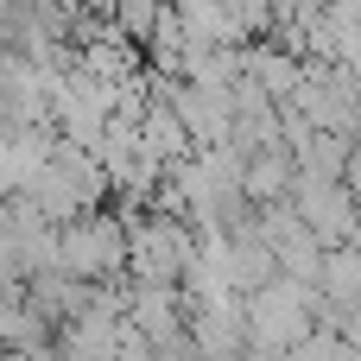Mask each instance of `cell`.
<instances>
[{"label":"cell","instance_id":"30bf717a","mask_svg":"<svg viewBox=\"0 0 361 361\" xmlns=\"http://www.w3.org/2000/svg\"><path fill=\"white\" fill-rule=\"evenodd\" d=\"M0 121H13V102H6V89H0Z\"/></svg>","mask_w":361,"mask_h":361},{"label":"cell","instance_id":"7c38bea8","mask_svg":"<svg viewBox=\"0 0 361 361\" xmlns=\"http://www.w3.org/2000/svg\"><path fill=\"white\" fill-rule=\"evenodd\" d=\"M146 361H152V355H146Z\"/></svg>","mask_w":361,"mask_h":361},{"label":"cell","instance_id":"277c9868","mask_svg":"<svg viewBox=\"0 0 361 361\" xmlns=\"http://www.w3.org/2000/svg\"><path fill=\"white\" fill-rule=\"evenodd\" d=\"M184 336L197 343V355H203V361L241 355V349H247V311H241V298H222V305H190Z\"/></svg>","mask_w":361,"mask_h":361},{"label":"cell","instance_id":"5b68a950","mask_svg":"<svg viewBox=\"0 0 361 361\" xmlns=\"http://www.w3.org/2000/svg\"><path fill=\"white\" fill-rule=\"evenodd\" d=\"M184 19V44H241L247 25L235 13V0H171Z\"/></svg>","mask_w":361,"mask_h":361},{"label":"cell","instance_id":"9c48e42d","mask_svg":"<svg viewBox=\"0 0 361 361\" xmlns=\"http://www.w3.org/2000/svg\"><path fill=\"white\" fill-rule=\"evenodd\" d=\"M13 361H63V349H44L38 343V349H13Z\"/></svg>","mask_w":361,"mask_h":361},{"label":"cell","instance_id":"3957f363","mask_svg":"<svg viewBox=\"0 0 361 361\" xmlns=\"http://www.w3.org/2000/svg\"><path fill=\"white\" fill-rule=\"evenodd\" d=\"M292 209L305 216V228H311L324 247L361 241V216H355V197H349V178H317V171H298V178H292Z\"/></svg>","mask_w":361,"mask_h":361},{"label":"cell","instance_id":"52a82bcc","mask_svg":"<svg viewBox=\"0 0 361 361\" xmlns=\"http://www.w3.org/2000/svg\"><path fill=\"white\" fill-rule=\"evenodd\" d=\"M247 76H254L273 102H286V95L305 82V57L286 51V44H260V51H247Z\"/></svg>","mask_w":361,"mask_h":361},{"label":"cell","instance_id":"6da1fadb","mask_svg":"<svg viewBox=\"0 0 361 361\" xmlns=\"http://www.w3.org/2000/svg\"><path fill=\"white\" fill-rule=\"evenodd\" d=\"M241 311H247V343L292 355V343H305L311 324H317V286L292 279V273H273L267 286H254L241 298Z\"/></svg>","mask_w":361,"mask_h":361},{"label":"cell","instance_id":"7a4b0ae2","mask_svg":"<svg viewBox=\"0 0 361 361\" xmlns=\"http://www.w3.org/2000/svg\"><path fill=\"white\" fill-rule=\"evenodd\" d=\"M57 267H63L70 279H89V286L127 273V209H121V216L89 209V216L57 222Z\"/></svg>","mask_w":361,"mask_h":361},{"label":"cell","instance_id":"ba28073f","mask_svg":"<svg viewBox=\"0 0 361 361\" xmlns=\"http://www.w3.org/2000/svg\"><path fill=\"white\" fill-rule=\"evenodd\" d=\"M286 361H361L355 343L343 336V330H324V324H311V336L305 343H292V355Z\"/></svg>","mask_w":361,"mask_h":361},{"label":"cell","instance_id":"8fae6325","mask_svg":"<svg viewBox=\"0 0 361 361\" xmlns=\"http://www.w3.org/2000/svg\"><path fill=\"white\" fill-rule=\"evenodd\" d=\"M311 6H330V0H311Z\"/></svg>","mask_w":361,"mask_h":361},{"label":"cell","instance_id":"8992f818","mask_svg":"<svg viewBox=\"0 0 361 361\" xmlns=\"http://www.w3.org/2000/svg\"><path fill=\"white\" fill-rule=\"evenodd\" d=\"M292 178H298V159H292V146H260V152H247V171H241V197H247V203H273V197H292Z\"/></svg>","mask_w":361,"mask_h":361}]
</instances>
